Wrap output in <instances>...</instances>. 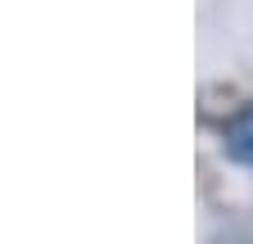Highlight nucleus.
Here are the masks:
<instances>
[{
    "label": "nucleus",
    "instance_id": "1",
    "mask_svg": "<svg viewBox=\"0 0 253 244\" xmlns=\"http://www.w3.org/2000/svg\"><path fill=\"white\" fill-rule=\"evenodd\" d=\"M226 149H231L235 159H249L253 163V109H244V113H235L226 122Z\"/></svg>",
    "mask_w": 253,
    "mask_h": 244
}]
</instances>
